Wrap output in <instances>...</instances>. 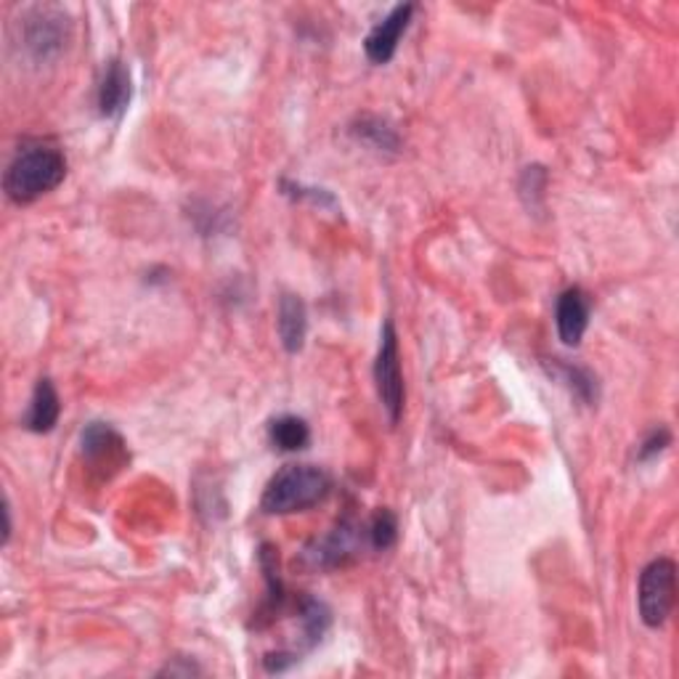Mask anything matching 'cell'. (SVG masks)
<instances>
[{
	"label": "cell",
	"mask_w": 679,
	"mask_h": 679,
	"mask_svg": "<svg viewBox=\"0 0 679 679\" xmlns=\"http://www.w3.org/2000/svg\"><path fill=\"white\" fill-rule=\"evenodd\" d=\"M67 178V157L51 144H29L11 159L5 170L3 189L11 202L29 205L43 194L53 192Z\"/></svg>",
	"instance_id": "6da1fadb"
},
{
	"label": "cell",
	"mask_w": 679,
	"mask_h": 679,
	"mask_svg": "<svg viewBox=\"0 0 679 679\" xmlns=\"http://www.w3.org/2000/svg\"><path fill=\"white\" fill-rule=\"evenodd\" d=\"M332 481L316 464H287L268 481L260 510L266 515H292L311 510L330 494Z\"/></svg>",
	"instance_id": "7a4b0ae2"
},
{
	"label": "cell",
	"mask_w": 679,
	"mask_h": 679,
	"mask_svg": "<svg viewBox=\"0 0 679 679\" xmlns=\"http://www.w3.org/2000/svg\"><path fill=\"white\" fill-rule=\"evenodd\" d=\"M640 618L645 627L658 629L669 622L671 611L677 603V563L671 558H658L651 565H645L640 576Z\"/></svg>",
	"instance_id": "3957f363"
},
{
	"label": "cell",
	"mask_w": 679,
	"mask_h": 679,
	"mask_svg": "<svg viewBox=\"0 0 679 679\" xmlns=\"http://www.w3.org/2000/svg\"><path fill=\"white\" fill-rule=\"evenodd\" d=\"M374 385L388 420L396 425L403 414V372H401V350H398V335L393 321L383 326L380 337L377 361H374Z\"/></svg>",
	"instance_id": "277c9868"
},
{
	"label": "cell",
	"mask_w": 679,
	"mask_h": 679,
	"mask_svg": "<svg viewBox=\"0 0 679 679\" xmlns=\"http://www.w3.org/2000/svg\"><path fill=\"white\" fill-rule=\"evenodd\" d=\"M361 531H364V526H359V523L343 521L337 528H332L321 539H313L303 550V563L311 565V568H340V565L350 563L364 545Z\"/></svg>",
	"instance_id": "5b68a950"
},
{
	"label": "cell",
	"mask_w": 679,
	"mask_h": 679,
	"mask_svg": "<svg viewBox=\"0 0 679 679\" xmlns=\"http://www.w3.org/2000/svg\"><path fill=\"white\" fill-rule=\"evenodd\" d=\"M80 451L86 462L91 464V470H99L104 475L117 473L130 460L125 438L112 425H104V422H91L82 431Z\"/></svg>",
	"instance_id": "8992f818"
},
{
	"label": "cell",
	"mask_w": 679,
	"mask_h": 679,
	"mask_svg": "<svg viewBox=\"0 0 679 679\" xmlns=\"http://www.w3.org/2000/svg\"><path fill=\"white\" fill-rule=\"evenodd\" d=\"M414 14V3H401L385 16L383 22L372 27V33L367 35L364 40V53L372 64H388L393 56H396L398 43H401L403 33L409 29V22H412Z\"/></svg>",
	"instance_id": "52a82bcc"
},
{
	"label": "cell",
	"mask_w": 679,
	"mask_h": 679,
	"mask_svg": "<svg viewBox=\"0 0 679 679\" xmlns=\"http://www.w3.org/2000/svg\"><path fill=\"white\" fill-rule=\"evenodd\" d=\"M589 316H592V300L581 287H568L558 297V335L563 345L576 348L584 340V332L589 326Z\"/></svg>",
	"instance_id": "ba28073f"
},
{
	"label": "cell",
	"mask_w": 679,
	"mask_h": 679,
	"mask_svg": "<svg viewBox=\"0 0 679 679\" xmlns=\"http://www.w3.org/2000/svg\"><path fill=\"white\" fill-rule=\"evenodd\" d=\"M133 86H130V73L120 59H112L104 67L99 82V112L104 117H120L128 110Z\"/></svg>",
	"instance_id": "9c48e42d"
},
{
	"label": "cell",
	"mask_w": 679,
	"mask_h": 679,
	"mask_svg": "<svg viewBox=\"0 0 679 679\" xmlns=\"http://www.w3.org/2000/svg\"><path fill=\"white\" fill-rule=\"evenodd\" d=\"M277 316H279L277 319L279 340H282L284 350H287V354H297V350H303V345H306V335H308L306 303H303L297 295H292V292H284V295L279 297Z\"/></svg>",
	"instance_id": "30bf717a"
},
{
	"label": "cell",
	"mask_w": 679,
	"mask_h": 679,
	"mask_svg": "<svg viewBox=\"0 0 679 679\" xmlns=\"http://www.w3.org/2000/svg\"><path fill=\"white\" fill-rule=\"evenodd\" d=\"M62 22L67 20L59 14L51 16L49 11H40V16H35L27 25V49L38 59L62 51V43L67 40V25H62Z\"/></svg>",
	"instance_id": "8fae6325"
},
{
	"label": "cell",
	"mask_w": 679,
	"mask_h": 679,
	"mask_svg": "<svg viewBox=\"0 0 679 679\" xmlns=\"http://www.w3.org/2000/svg\"><path fill=\"white\" fill-rule=\"evenodd\" d=\"M59 414H62V401H59L56 388H53L49 377L38 380L33 401H29V412L25 417V427L33 433H51L56 427Z\"/></svg>",
	"instance_id": "7c38bea8"
},
{
	"label": "cell",
	"mask_w": 679,
	"mask_h": 679,
	"mask_svg": "<svg viewBox=\"0 0 679 679\" xmlns=\"http://www.w3.org/2000/svg\"><path fill=\"white\" fill-rule=\"evenodd\" d=\"M268 440L279 451H303L311 444V427L303 417L282 414L268 425Z\"/></svg>",
	"instance_id": "4fadbf2b"
},
{
	"label": "cell",
	"mask_w": 679,
	"mask_h": 679,
	"mask_svg": "<svg viewBox=\"0 0 679 679\" xmlns=\"http://www.w3.org/2000/svg\"><path fill=\"white\" fill-rule=\"evenodd\" d=\"M354 136L372 149H377V152H396L398 149V133L380 117H361L359 125L354 128Z\"/></svg>",
	"instance_id": "5bb4252c"
},
{
	"label": "cell",
	"mask_w": 679,
	"mask_h": 679,
	"mask_svg": "<svg viewBox=\"0 0 679 679\" xmlns=\"http://www.w3.org/2000/svg\"><path fill=\"white\" fill-rule=\"evenodd\" d=\"M367 539L369 545L377 552L390 550L398 539V521L390 510H377V515L372 517V523L367 526Z\"/></svg>",
	"instance_id": "9a60e30c"
},
{
	"label": "cell",
	"mask_w": 679,
	"mask_h": 679,
	"mask_svg": "<svg viewBox=\"0 0 679 679\" xmlns=\"http://www.w3.org/2000/svg\"><path fill=\"white\" fill-rule=\"evenodd\" d=\"M560 374H563L565 383L576 390V396L584 398V401H594L598 398V380L587 372V369H576V367H560Z\"/></svg>",
	"instance_id": "2e32d148"
},
{
	"label": "cell",
	"mask_w": 679,
	"mask_h": 679,
	"mask_svg": "<svg viewBox=\"0 0 679 679\" xmlns=\"http://www.w3.org/2000/svg\"><path fill=\"white\" fill-rule=\"evenodd\" d=\"M669 444H671V433L666 431V427H658V431H653L651 436L642 440L640 451H637V460L640 462L653 460V457H658L661 451H666V446Z\"/></svg>",
	"instance_id": "e0dca14e"
},
{
	"label": "cell",
	"mask_w": 679,
	"mask_h": 679,
	"mask_svg": "<svg viewBox=\"0 0 679 679\" xmlns=\"http://www.w3.org/2000/svg\"><path fill=\"white\" fill-rule=\"evenodd\" d=\"M282 189H292V192H284V194L295 196V200H311L313 205L335 207V200H332V194L321 192V189H306V187H297V183H290V181H282Z\"/></svg>",
	"instance_id": "ac0fdd59"
},
{
	"label": "cell",
	"mask_w": 679,
	"mask_h": 679,
	"mask_svg": "<svg viewBox=\"0 0 679 679\" xmlns=\"http://www.w3.org/2000/svg\"><path fill=\"white\" fill-rule=\"evenodd\" d=\"M165 675H170V677H192V675H202V669H200V666H194V664L181 666V658H172V664H168L163 671H159V677H165Z\"/></svg>",
	"instance_id": "d6986e66"
},
{
	"label": "cell",
	"mask_w": 679,
	"mask_h": 679,
	"mask_svg": "<svg viewBox=\"0 0 679 679\" xmlns=\"http://www.w3.org/2000/svg\"><path fill=\"white\" fill-rule=\"evenodd\" d=\"M3 521H5V526H3V545H9V539H11V508H9V502L3 504Z\"/></svg>",
	"instance_id": "ffe728a7"
}]
</instances>
